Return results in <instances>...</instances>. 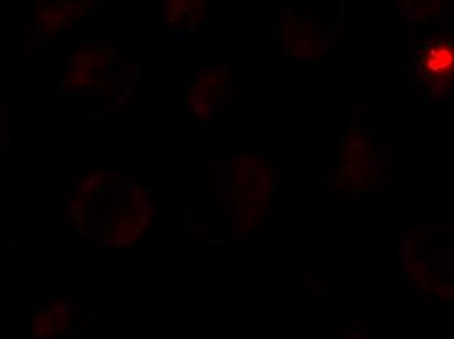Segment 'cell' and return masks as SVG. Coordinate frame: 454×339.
<instances>
[{
  "instance_id": "obj_1",
  "label": "cell",
  "mask_w": 454,
  "mask_h": 339,
  "mask_svg": "<svg viewBox=\"0 0 454 339\" xmlns=\"http://www.w3.org/2000/svg\"><path fill=\"white\" fill-rule=\"evenodd\" d=\"M419 68L429 80L451 78L454 73V43L442 39L424 46L419 54Z\"/></svg>"
}]
</instances>
